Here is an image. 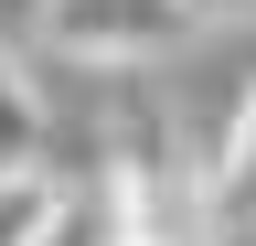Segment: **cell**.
Instances as JSON below:
<instances>
[{
  "mask_svg": "<svg viewBox=\"0 0 256 246\" xmlns=\"http://www.w3.org/2000/svg\"><path fill=\"white\" fill-rule=\"evenodd\" d=\"M192 33V0H43V43L86 65H139Z\"/></svg>",
  "mask_w": 256,
  "mask_h": 246,
  "instance_id": "6da1fadb",
  "label": "cell"
},
{
  "mask_svg": "<svg viewBox=\"0 0 256 246\" xmlns=\"http://www.w3.org/2000/svg\"><path fill=\"white\" fill-rule=\"evenodd\" d=\"M128 235H139V225H128L118 171H96V182H54V214H43L32 246H128Z\"/></svg>",
  "mask_w": 256,
  "mask_h": 246,
  "instance_id": "7a4b0ae2",
  "label": "cell"
},
{
  "mask_svg": "<svg viewBox=\"0 0 256 246\" xmlns=\"http://www.w3.org/2000/svg\"><path fill=\"white\" fill-rule=\"evenodd\" d=\"M203 203H214V225H256V86H246V107L224 118V139H214Z\"/></svg>",
  "mask_w": 256,
  "mask_h": 246,
  "instance_id": "3957f363",
  "label": "cell"
},
{
  "mask_svg": "<svg viewBox=\"0 0 256 246\" xmlns=\"http://www.w3.org/2000/svg\"><path fill=\"white\" fill-rule=\"evenodd\" d=\"M32 161H43V86L0 54V171H32Z\"/></svg>",
  "mask_w": 256,
  "mask_h": 246,
  "instance_id": "277c9868",
  "label": "cell"
},
{
  "mask_svg": "<svg viewBox=\"0 0 256 246\" xmlns=\"http://www.w3.org/2000/svg\"><path fill=\"white\" fill-rule=\"evenodd\" d=\"M43 214H54V171L43 161H32V171H0V246H32Z\"/></svg>",
  "mask_w": 256,
  "mask_h": 246,
  "instance_id": "5b68a950",
  "label": "cell"
},
{
  "mask_svg": "<svg viewBox=\"0 0 256 246\" xmlns=\"http://www.w3.org/2000/svg\"><path fill=\"white\" fill-rule=\"evenodd\" d=\"M235 11H256V0H192V22H235Z\"/></svg>",
  "mask_w": 256,
  "mask_h": 246,
  "instance_id": "8992f818",
  "label": "cell"
},
{
  "mask_svg": "<svg viewBox=\"0 0 256 246\" xmlns=\"http://www.w3.org/2000/svg\"><path fill=\"white\" fill-rule=\"evenodd\" d=\"M128 246H214V235H128Z\"/></svg>",
  "mask_w": 256,
  "mask_h": 246,
  "instance_id": "52a82bcc",
  "label": "cell"
}]
</instances>
